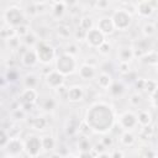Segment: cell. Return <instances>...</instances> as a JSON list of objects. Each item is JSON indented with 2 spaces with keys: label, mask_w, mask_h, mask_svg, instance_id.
Instances as JSON below:
<instances>
[{
  "label": "cell",
  "mask_w": 158,
  "mask_h": 158,
  "mask_svg": "<svg viewBox=\"0 0 158 158\" xmlns=\"http://www.w3.org/2000/svg\"><path fill=\"white\" fill-rule=\"evenodd\" d=\"M84 121L96 133H106L115 125V111L111 105L104 101H96L86 110Z\"/></svg>",
  "instance_id": "1"
},
{
  "label": "cell",
  "mask_w": 158,
  "mask_h": 158,
  "mask_svg": "<svg viewBox=\"0 0 158 158\" xmlns=\"http://www.w3.org/2000/svg\"><path fill=\"white\" fill-rule=\"evenodd\" d=\"M56 70L62 73L63 75H70L77 70V60L73 54L67 52L59 54L56 59Z\"/></svg>",
  "instance_id": "2"
},
{
  "label": "cell",
  "mask_w": 158,
  "mask_h": 158,
  "mask_svg": "<svg viewBox=\"0 0 158 158\" xmlns=\"http://www.w3.org/2000/svg\"><path fill=\"white\" fill-rule=\"evenodd\" d=\"M38 60L43 64H49L56 58V49L52 44H49L46 41H38V43L35 46Z\"/></svg>",
  "instance_id": "3"
},
{
  "label": "cell",
  "mask_w": 158,
  "mask_h": 158,
  "mask_svg": "<svg viewBox=\"0 0 158 158\" xmlns=\"http://www.w3.org/2000/svg\"><path fill=\"white\" fill-rule=\"evenodd\" d=\"M25 21V15L19 6H9L4 11V22L11 27H17Z\"/></svg>",
  "instance_id": "4"
},
{
  "label": "cell",
  "mask_w": 158,
  "mask_h": 158,
  "mask_svg": "<svg viewBox=\"0 0 158 158\" xmlns=\"http://www.w3.org/2000/svg\"><path fill=\"white\" fill-rule=\"evenodd\" d=\"M112 21L115 25V28L118 31H126L132 22V15L125 10V9H118L112 14Z\"/></svg>",
  "instance_id": "5"
},
{
  "label": "cell",
  "mask_w": 158,
  "mask_h": 158,
  "mask_svg": "<svg viewBox=\"0 0 158 158\" xmlns=\"http://www.w3.org/2000/svg\"><path fill=\"white\" fill-rule=\"evenodd\" d=\"M25 143V154L28 157H37L41 152V149H43L42 146V138L35 135H30L26 137V139L23 141Z\"/></svg>",
  "instance_id": "6"
},
{
  "label": "cell",
  "mask_w": 158,
  "mask_h": 158,
  "mask_svg": "<svg viewBox=\"0 0 158 158\" xmlns=\"http://www.w3.org/2000/svg\"><path fill=\"white\" fill-rule=\"evenodd\" d=\"M4 149L6 151V157H19L25 152V143L20 137H11Z\"/></svg>",
  "instance_id": "7"
},
{
  "label": "cell",
  "mask_w": 158,
  "mask_h": 158,
  "mask_svg": "<svg viewBox=\"0 0 158 158\" xmlns=\"http://www.w3.org/2000/svg\"><path fill=\"white\" fill-rule=\"evenodd\" d=\"M138 125L137 115H135L132 111H125L118 116V126L123 131H131Z\"/></svg>",
  "instance_id": "8"
},
{
  "label": "cell",
  "mask_w": 158,
  "mask_h": 158,
  "mask_svg": "<svg viewBox=\"0 0 158 158\" xmlns=\"http://www.w3.org/2000/svg\"><path fill=\"white\" fill-rule=\"evenodd\" d=\"M85 41L86 43L91 47V48H99L106 40H105V35L96 27L86 31V36H85Z\"/></svg>",
  "instance_id": "9"
},
{
  "label": "cell",
  "mask_w": 158,
  "mask_h": 158,
  "mask_svg": "<svg viewBox=\"0 0 158 158\" xmlns=\"http://www.w3.org/2000/svg\"><path fill=\"white\" fill-rule=\"evenodd\" d=\"M64 77L62 73H59L58 70H51L47 75H44V81L47 84V86H49L51 89H57L59 86H62L64 84Z\"/></svg>",
  "instance_id": "10"
},
{
  "label": "cell",
  "mask_w": 158,
  "mask_h": 158,
  "mask_svg": "<svg viewBox=\"0 0 158 158\" xmlns=\"http://www.w3.org/2000/svg\"><path fill=\"white\" fill-rule=\"evenodd\" d=\"M84 95H85V90L80 85H73V86L68 88L67 99L70 102H79V101H81L84 99Z\"/></svg>",
  "instance_id": "11"
},
{
  "label": "cell",
  "mask_w": 158,
  "mask_h": 158,
  "mask_svg": "<svg viewBox=\"0 0 158 158\" xmlns=\"http://www.w3.org/2000/svg\"><path fill=\"white\" fill-rule=\"evenodd\" d=\"M96 27H98L105 36L114 33V31L116 30V28H115V25H114V21H112V17H110V16L101 17V19L99 20Z\"/></svg>",
  "instance_id": "12"
},
{
  "label": "cell",
  "mask_w": 158,
  "mask_h": 158,
  "mask_svg": "<svg viewBox=\"0 0 158 158\" xmlns=\"http://www.w3.org/2000/svg\"><path fill=\"white\" fill-rule=\"evenodd\" d=\"M37 62H38V57H37L36 49H26L21 56V63L27 68L35 67Z\"/></svg>",
  "instance_id": "13"
},
{
  "label": "cell",
  "mask_w": 158,
  "mask_h": 158,
  "mask_svg": "<svg viewBox=\"0 0 158 158\" xmlns=\"http://www.w3.org/2000/svg\"><path fill=\"white\" fill-rule=\"evenodd\" d=\"M79 77L83 80H91L96 77V70L95 67L89 64V63H84L79 67Z\"/></svg>",
  "instance_id": "14"
},
{
  "label": "cell",
  "mask_w": 158,
  "mask_h": 158,
  "mask_svg": "<svg viewBox=\"0 0 158 158\" xmlns=\"http://www.w3.org/2000/svg\"><path fill=\"white\" fill-rule=\"evenodd\" d=\"M136 10H137V12H138L139 16H142V17H149L153 14L154 7H153V5L151 4L149 0H142V1L138 2Z\"/></svg>",
  "instance_id": "15"
},
{
  "label": "cell",
  "mask_w": 158,
  "mask_h": 158,
  "mask_svg": "<svg viewBox=\"0 0 158 158\" xmlns=\"http://www.w3.org/2000/svg\"><path fill=\"white\" fill-rule=\"evenodd\" d=\"M79 126H80V121L77 116L68 117V120L65 122V133L68 136L75 135L77 132H79Z\"/></svg>",
  "instance_id": "16"
},
{
  "label": "cell",
  "mask_w": 158,
  "mask_h": 158,
  "mask_svg": "<svg viewBox=\"0 0 158 158\" xmlns=\"http://www.w3.org/2000/svg\"><path fill=\"white\" fill-rule=\"evenodd\" d=\"M96 83H98V86H99V88L105 89V90H109L110 86L112 85L114 80H112L111 74H109V73H106V72H101V73L96 77Z\"/></svg>",
  "instance_id": "17"
},
{
  "label": "cell",
  "mask_w": 158,
  "mask_h": 158,
  "mask_svg": "<svg viewBox=\"0 0 158 158\" xmlns=\"http://www.w3.org/2000/svg\"><path fill=\"white\" fill-rule=\"evenodd\" d=\"M20 100H21V104L22 102H36L37 101V99H38V93H37V90L35 89V88H26L22 93H21V95H20Z\"/></svg>",
  "instance_id": "18"
},
{
  "label": "cell",
  "mask_w": 158,
  "mask_h": 158,
  "mask_svg": "<svg viewBox=\"0 0 158 158\" xmlns=\"http://www.w3.org/2000/svg\"><path fill=\"white\" fill-rule=\"evenodd\" d=\"M117 57H118L120 62H130V60H132L135 58V56H133V48L132 47H128V46L121 47L118 49V52H117Z\"/></svg>",
  "instance_id": "19"
},
{
  "label": "cell",
  "mask_w": 158,
  "mask_h": 158,
  "mask_svg": "<svg viewBox=\"0 0 158 158\" xmlns=\"http://www.w3.org/2000/svg\"><path fill=\"white\" fill-rule=\"evenodd\" d=\"M152 114L149 110H141L138 114H137V121H138V125H141L142 127L143 126H148L152 123Z\"/></svg>",
  "instance_id": "20"
},
{
  "label": "cell",
  "mask_w": 158,
  "mask_h": 158,
  "mask_svg": "<svg viewBox=\"0 0 158 158\" xmlns=\"http://www.w3.org/2000/svg\"><path fill=\"white\" fill-rule=\"evenodd\" d=\"M120 142L125 146V147H131L135 144L136 142V138H135V135L131 132V131H123L121 137H120Z\"/></svg>",
  "instance_id": "21"
},
{
  "label": "cell",
  "mask_w": 158,
  "mask_h": 158,
  "mask_svg": "<svg viewBox=\"0 0 158 158\" xmlns=\"http://www.w3.org/2000/svg\"><path fill=\"white\" fill-rule=\"evenodd\" d=\"M141 60L146 64H152V65H156L158 63V53L154 52V51H148L146 52L142 57H141Z\"/></svg>",
  "instance_id": "22"
},
{
  "label": "cell",
  "mask_w": 158,
  "mask_h": 158,
  "mask_svg": "<svg viewBox=\"0 0 158 158\" xmlns=\"http://www.w3.org/2000/svg\"><path fill=\"white\" fill-rule=\"evenodd\" d=\"M23 85H25V88H35L36 89V86L38 85V78H37V75L33 74V73L26 74L25 78H23Z\"/></svg>",
  "instance_id": "23"
},
{
  "label": "cell",
  "mask_w": 158,
  "mask_h": 158,
  "mask_svg": "<svg viewBox=\"0 0 158 158\" xmlns=\"http://www.w3.org/2000/svg\"><path fill=\"white\" fill-rule=\"evenodd\" d=\"M41 138H42V146H43V149L44 151H52V149H54L56 141H54V138L51 135H46V136H43Z\"/></svg>",
  "instance_id": "24"
},
{
  "label": "cell",
  "mask_w": 158,
  "mask_h": 158,
  "mask_svg": "<svg viewBox=\"0 0 158 158\" xmlns=\"http://www.w3.org/2000/svg\"><path fill=\"white\" fill-rule=\"evenodd\" d=\"M109 90H110L112 96H120L125 90V85L121 81H114Z\"/></svg>",
  "instance_id": "25"
},
{
  "label": "cell",
  "mask_w": 158,
  "mask_h": 158,
  "mask_svg": "<svg viewBox=\"0 0 158 158\" xmlns=\"http://www.w3.org/2000/svg\"><path fill=\"white\" fill-rule=\"evenodd\" d=\"M22 41H23V44H25L26 47H33V46H36V44L38 43V38H37V36H36L33 32H28V33L22 38Z\"/></svg>",
  "instance_id": "26"
},
{
  "label": "cell",
  "mask_w": 158,
  "mask_h": 158,
  "mask_svg": "<svg viewBox=\"0 0 158 158\" xmlns=\"http://www.w3.org/2000/svg\"><path fill=\"white\" fill-rule=\"evenodd\" d=\"M47 125H48V121L43 116H38V117L33 118V121H32V127L35 130H40V131L44 130L47 127Z\"/></svg>",
  "instance_id": "27"
},
{
  "label": "cell",
  "mask_w": 158,
  "mask_h": 158,
  "mask_svg": "<svg viewBox=\"0 0 158 158\" xmlns=\"http://www.w3.org/2000/svg\"><path fill=\"white\" fill-rule=\"evenodd\" d=\"M79 26H80L83 30L89 31V30L94 28V21H93L91 17H89V16H84V17L80 19V21H79Z\"/></svg>",
  "instance_id": "28"
},
{
  "label": "cell",
  "mask_w": 158,
  "mask_h": 158,
  "mask_svg": "<svg viewBox=\"0 0 158 158\" xmlns=\"http://www.w3.org/2000/svg\"><path fill=\"white\" fill-rule=\"evenodd\" d=\"M57 33H58V36L62 37V38H68L69 35H70V28H69L68 25L60 23V25L57 26Z\"/></svg>",
  "instance_id": "29"
},
{
  "label": "cell",
  "mask_w": 158,
  "mask_h": 158,
  "mask_svg": "<svg viewBox=\"0 0 158 158\" xmlns=\"http://www.w3.org/2000/svg\"><path fill=\"white\" fill-rule=\"evenodd\" d=\"M78 148L81 151V152H86V151H91V144H90V142H89V139L86 138V136H83L80 139H79V142H78Z\"/></svg>",
  "instance_id": "30"
},
{
  "label": "cell",
  "mask_w": 158,
  "mask_h": 158,
  "mask_svg": "<svg viewBox=\"0 0 158 158\" xmlns=\"http://www.w3.org/2000/svg\"><path fill=\"white\" fill-rule=\"evenodd\" d=\"M65 5L63 1H59V2H54L53 5V15L56 17H60L63 14H64V10H65Z\"/></svg>",
  "instance_id": "31"
},
{
  "label": "cell",
  "mask_w": 158,
  "mask_h": 158,
  "mask_svg": "<svg viewBox=\"0 0 158 158\" xmlns=\"http://www.w3.org/2000/svg\"><path fill=\"white\" fill-rule=\"evenodd\" d=\"M142 32H143V35H144L146 37H151V36H153L154 32H156L154 23H151V22L144 23L143 27H142Z\"/></svg>",
  "instance_id": "32"
},
{
  "label": "cell",
  "mask_w": 158,
  "mask_h": 158,
  "mask_svg": "<svg viewBox=\"0 0 158 158\" xmlns=\"http://www.w3.org/2000/svg\"><path fill=\"white\" fill-rule=\"evenodd\" d=\"M56 105L57 104H56V100L53 98H47L42 104V109L44 111H53L56 109Z\"/></svg>",
  "instance_id": "33"
},
{
  "label": "cell",
  "mask_w": 158,
  "mask_h": 158,
  "mask_svg": "<svg viewBox=\"0 0 158 158\" xmlns=\"http://www.w3.org/2000/svg\"><path fill=\"white\" fill-rule=\"evenodd\" d=\"M5 78L7 79L9 83H15L19 79V73L17 70H15V68H9L7 73L5 74Z\"/></svg>",
  "instance_id": "34"
},
{
  "label": "cell",
  "mask_w": 158,
  "mask_h": 158,
  "mask_svg": "<svg viewBox=\"0 0 158 158\" xmlns=\"http://www.w3.org/2000/svg\"><path fill=\"white\" fill-rule=\"evenodd\" d=\"M26 114H27V112L20 106L19 109H15V110L11 111V117H12L14 120H23L25 116H26Z\"/></svg>",
  "instance_id": "35"
},
{
  "label": "cell",
  "mask_w": 158,
  "mask_h": 158,
  "mask_svg": "<svg viewBox=\"0 0 158 158\" xmlns=\"http://www.w3.org/2000/svg\"><path fill=\"white\" fill-rule=\"evenodd\" d=\"M156 130L153 128L152 125H148V126H143L142 131H141V137H144V138H151L153 135H154Z\"/></svg>",
  "instance_id": "36"
},
{
  "label": "cell",
  "mask_w": 158,
  "mask_h": 158,
  "mask_svg": "<svg viewBox=\"0 0 158 158\" xmlns=\"http://www.w3.org/2000/svg\"><path fill=\"white\" fill-rule=\"evenodd\" d=\"M20 38H21V37H19V36H14V37L6 40V42H7L9 47H10V49H17V48L20 47V44H21Z\"/></svg>",
  "instance_id": "37"
},
{
  "label": "cell",
  "mask_w": 158,
  "mask_h": 158,
  "mask_svg": "<svg viewBox=\"0 0 158 158\" xmlns=\"http://www.w3.org/2000/svg\"><path fill=\"white\" fill-rule=\"evenodd\" d=\"M15 31H16V36H19V37H21V38H23V37L30 32L28 26L25 25V23H22V25H20V26L15 27Z\"/></svg>",
  "instance_id": "38"
},
{
  "label": "cell",
  "mask_w": 158,
  "mask_h": 158,
  "mask_svg": "<svg viewBox=\"0 0 158 158\" xmlns=\"http://www.w3.org/2000/svg\"><path fill=\"white\" fill-rule=\"evenodd\" d=\"M10 135H9V132L5 130V128H2L1 130V137H0V147L4 149L5 147H6V144H7V142L10 141Z\"/></svg>",
  "instance_id": "39"
},
{
  "label": "cell",
  "mask_w": 158,
  "mask_h": 158,
  "mask_svg": "<svg viewBox=\"0 0 158 158\" xmlns=\"http://www.w3.org/2000/svg\"><path fill=\"white\" fill-rule=\"evenodd\" d=\"M128 101H130V104H131L132 106H138V105L142 102V95H141L139 93H133V94L130 96Z\"/></svg>",
  "instance_id": "40"
},
{
  "label": "cell",
  "mask_w": 158,
  "mask_h": 158,
  "mask_svg": "<svg viewBox=\"0 0 158 158\" xmlns=\"http://www.w3.org/2000/svg\"><path fill=\"white\" fill-rule=\"evenodd\" d=\"M158 86V84H157V81L156 80H152V79H148V80H146V85H144V90L146 91H148L149 94H152L154 90H156V88Z\"/></svg>",
  "instance_id": "41"
},
{
  "label": "cell",
  "mask_w": 158,
  "mask_h": 158,
  "mask_svg": "<svg viewBox=\"0 0 158 158\" xmlns=\"http://www.w3.org/2000/svg\"><path fill=\"white\" fill-rule=\"evenodd\" d=\"M74 35H75V38H77L78 41H83V40H85V36H86V31H85V30H83V28L79 26V27L75 30Z\"/></svg>",
  "instance_id": "42"
},
{
  "label": "cell",
  "mask_w": 158,
  "mask_h": 158,
  "mask_svg": "<svg viewBox=\"0 0 158 158\" xmlns=\"http://www.w3.org/2000/svg\"><path fill=\"white\" fill-rule=\"evenodd\" d=\"M110 49H111V46H110V43L109 42H104L99 48H98V51L101 53V54H109V52H110Z\"/></svg>",
  "instance_id": "43"
},
{
  "label": "cell",
  "mask_w": 158,
  "mask_h": 158,
  "mask_svg": "<svg viewBox=\"0 0 158 158\" xmlns=\"http://www.w3.org/2000/svg\"><path fill=\"white\" fill-rule=\"evenodd\" d=\"M131 69H130V64H128V62H120V64H118V72L121 73V74H126V73H128Z\"/></svg>",
  "instance_id": "44"
},
{
  "label": "cell",
  "mask_w": 158,
  "mask_h": 158,
  "mask_svg": "<svg viewBox=\"0 0 158 158\" xmlns=\"http://www.w3.org/2000/svg\"><path fill=\"white\" fill-rule=\"evenodd\" d=\"M135 86L137 90H144V85H146V79L143 78H137L135 81H133Z\"/></svg>",
  "instance_id": "45"
},
{
  "label": "cell",
  "mask_w": 158,
  "mask_h": 158,
  "mask_svg": "<svg viewBox=\"0 0 158 158\" xmlns=\"http://www.w3.org/2000/svg\"><path fill=\"white\" fill-rule=\"evenodd\" d=\"M151 102H152V105H153L156 109H158V86H157L156 90L151 94Z\"/></svg>",
  "instance_id": "46"
},
{
  "label": "cell",
  "mask_w": 158,
  "mask_h": 158,
  "mask_svg": "<svg viewBox=\"0 0 158 158\" xmlns=\"http://www.w3.org/2000/svg\"><path fill=\"white\" fill-rule=\"evenodd\" d=\"M56 93H57V95L59 96V98H62V96H65L67 98V94H68V89L64 86V84L62 85V86H59V88H57L56 89Z\"/></svg>",
  "instance_id": "47"
},
{
  "label": "cell",
  "mask_w": 158,
  "mask_h": 158,
  "mask_svg": "<svg viewBox=\"0 0 158 158\" xmlns=\"http://www.w3.org/2000/svg\"><path fill=\"white\" fill-rule=\"evenodd\" d=\"M65 52H67V53H69V54H73V56H75V54L78 53V47H77V44H74V43H70V44L67 47Z\"/></svg>",
  "instance_id": "48"
},
{
  "label": "cell",
  "mask_w": 158,
  "mask_h": 158,
  "mask_svg": "<svg viewBox=\"0 0 158 158\" xmlns=\"http://www.w3.org/2000/svg\"><path fill=\"white\" fill-rule=\"evenodd\" d=\"M33 106H35L33 102H22V104H21V107H22L26 112H31V111L33 110Z\"/></svg>",
  "instance_id": "49"
},
{
  "label": "cell",
  "mask_w": 158,
  "mask_h": 158,
  "mask_svg": "<svg viewBox=\"0 0 158 158\" xmlns=\"http://www.w3.org/2000/svg\"><path fill=\"white\" fill-rule=\"evenodd\" d=\"M93 149H94V151H95V152L98 153V156H99L100 153H102V152H104V151L106 149V147H105V146H104V144H102V143L100 142V143H96V144H95V146L93 147Z\"/></svg>",
  "instance_id": "50"
},
{
  "label": "cell",
  "mask_w": 158,
  "mask_h": 158,
  "mask_svg": "<svg viewBox=\"0 0 158 158\" xmlns=\"http://www.w3.org/2000/svg\"><path fill=\"white\" fill-rule=\"evenodd\" d=\"M101 143L107 148V147H111V146L114 144V141H112L111 137H102V138H101Z\"/></svg>",
  "instance_id": "51"
},
{
  "label": "cell",
  "mask_w": 158,
  "mask_h": 158,
  "mask_svg": "<svg viewBox=\"0 0 158 158\" xmlns=\"http://www.w3.org/2000/svg\"><path fill=\"white\" fill-rule=\"evenodd\" d=\"M63 2L67 7H73L78 4V0H63Z\"/></svg>",
  "instance_id": "52"
},
{
  "label": "cell",
  "mask_w": 158,
  "mask_h": 158,
  "mask_svg": "<svg viewBox=\"0 0 158 158\" xmlns=\"http://www.w3.org/2000/svg\"><path fill=\"white\" fill-rule=\"evenodd\" d=\"M98 6L101 9H105L109 6V0H98Z\"/></svg>",
  "instance_id": "53"
},
{
  "label": "cell",
  "mask_w": 158,
  "mask_h": 158,
  "mask_svg": "<svg viewBox=\"0 0 158 158\" xmlns=\"http://www.w3.org/2000/svg\"><path fill=\"white\" fill-rule=\"evenodd\" d=\"M111 154V157H123L125 156V153L123 152H121V151H117V149H115L112 153H110Z\"/></svg>",
  "instance_id": "54"
},
{
  "label": "cell",
  "mask_w": 158,
  "mask_h": 158,
  "mask_svg": "<svg viewBox=\"0 0 158 158\" xmlns=\"http://www.w3.org/2000/svg\"><path fill=\"white\" fill-rule=\"evenodd\" d=\"M49 0H35V4H37V5H44V4H47Z\"/></svg>",
  "instance_id": "55"
},
{
  "label": "cell",
  "mask_w": 158,
  "mask_h": 158,
  "mask_svg": "<svg viewBox=\"0 0 158 158\" xmlns=\"http://www.w3.org/2000/svg\"><path fill=\"white\" fill-rule=\"evenodd\" d=\"M154 27H156V30H158V20L154 22Z\"/></svg>",
  "instance_id": "56"
},
{
  "label": "cell",
  "mask_w": 158,
  "mask_h": 158,
  "mask_svg": "<svg viewBox=\"0 0 158 158\" xmlns=\"http://www.w3.org/2000/svg\"><path fill=\"white\" fill-rule=\"evenodd\" d=\"M156 68H157V73H158V63L156 64Z\"/></svg>",
  "instance_id": "57"
},
{
  "label": "cell",
  "mask_w": 158,
  "mask_h": 158,
  "mask_svg": "<svg viewBox=\"0 0 158 158\" xmlns=\"http://www.w3.org/2000/svg\"><path fill=\"white\" fill-rule=\"evenodd\" d=\"M156 156H158V148H157V151H156Z\"/></svg>",
  "instance_id": "58"
}]
</instances>
